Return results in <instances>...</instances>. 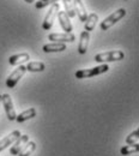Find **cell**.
<instances>
[{
	"mask_svg": "<svg viewBox=\"0 0 139 156\" xmlns=\"http://www.w3.org/2000/svg\"><path fill=\"white\" fill-rule=\"evenodd\" d=\"M108 70H109V66L107 64H102V65H99L96 67L85 69V70H78L75 76L78 79H84V78L95 77V76H99V75H102V73H106Z\"/></svg>",
	"mask_w": 139,
	"mask_h": 156,
	"instance_id": "6da1fadb",
	"label": "cell"
},
{
	"mask_svg": "<svg viewBox=\"0 0 139 156\" xmlns=\"http://www.w3.org/2000/svg\"><path fill=\"white\" fill-rule=\"evenodd\" d=\"M126 16V10L125 9H119L115 12H113L110 16H108L107 18H104L103 22H101V29L102 30H108L109 28H112L114 24H116V22L122 20Z\"/></svg>",
	"mask_w": 139,
	"mask_h": 156,
	"instance_id": "7a4b0ae2",
	"label": "cell"
},
{
	"mask_svg": "<svg viewBox=\"0 0 139 156\" xmlns=\"http://www.w3.org/2000/svg\"><path fill=\"white\" fill-rule=\"evenodd\" d=\"M125 58V54L122 51H110L106 53H99L95 55L96 62H110V61H119Z\"/></svg>",
	"mask_w": 139,
	"mask_h": 156,
	"instance_id": "3957f363",
	"label": "cell"
},
{
	"mask_svg": "<svg viewBox=\"0 0 139 156\" xmlns=\"http://www.w3.org/2000/svg\"><path fill=\"white\" fill-rule=\"evenodd\" d=\"M59 11H60L59 2H54L50 6L48 13L46 15V18H44L43 23H42V29L43 30H50L52 29V27L54 24V20H55V17H57V15H58Z\"/></svg>",
	"mask_w": 139,
	"mask_h": 156,
	"instance_id": "277c9868",
	"label": "cell"
},
{
	"mask_svg": "<svg viewBox=\"0 0 139 156\" xmlns=\"http://www.w3.org/2000/svg\"><path fill=\"white\" fill-rule=\"evenodd\" d=\"M1 103L4 105V108H5V112H6V115L7 119L13 121L16 120V111H15V107H13V102H12V98L9 94H2L1 95Z\"/></svg>",
	"mask_w": 139,
	"mask_h": 156,
	"instance_id": "5b68a950",
	"label": "cell"
},
{
	"mask_svg": "<svg viewBox=\"0 0 139 156\" xmlns=\"http://www.w3.org/2000/svg\"><path fill=\"white\" fill-rule=\"evenodd\" d=\"M25 72H26L25 66L20 65L19 67H17V69H16L9 77H7V79H6V85H7V88H10V89L15 88V87L17 85V83L19 82L20 78L24 76Z\"/></svg>",
	"mask_w": 139,
	"mask_h": 156,
	"instance_id": "8992f818",
	"label": "cell"
},
{
	"mask_svg": "<svg viewBox=\"0 0 139 156\" xmlns=\"http://www.w3.org/2000/svg\"><path fill=\"white\" fill-rule=\"evenodd\" d=\"M48 40L58 43H65V42H73L76 36L72 33H53L48 35Z\"/></svg>",
	"mask_w": 139,
	"mask_h": 156,
	"instance_id": "52a82bcc",
	"label": "cell"
},
{
	"mask_svg": "<svg viewBox=\"0 0 139 156\" xmlns=\"http://www.w3.org/2000/svg\"><path fill=\"white\" fill-rule=\"evenodd\" d=\"M29 142V136H26V135H23V136H20L15 143H13V145L11 147V150H10V154L13 156H17L18 154L20 153V150L25 147V144Z\"/></svg>",
	"mask_w": 139,
	"mask_h": 156,
	"instance_id": "ba28073f",
	"label": "cell"
},
{
	"mask_svg": "<svg viewBox=\"0 0 139 156\" xmlns=\"http://www.w3.org/2000/svg\"><path fill=\"white\" fill-rule=\"evenodd\" d=\"M20 136H22V135H20V131L16 130V131L11 132L10 135H7L5 138H2V139L0 140V151L4 150V149H6L7 147H10L12 143H15Z\"/></svg>",
	"mask_w": 139,
	"mask_h": 156,
	"instance_id": "9c48e42d",
	"label": "cell"
},
{
	"mask_svg": "<svg viewBox=\"0 0 139 156\" xmlns=\"http://www.w3.org/2000/svg\"><path fill=\"white\" fill-rule=\"evenodd\" d=\"M57 17L59 20V23L60 25H61V28H62V30L65 33H71L72 29H73V27H72V24L70 22V17L65 13V11H59L58 15H57Z\"/></svg>",
	"mask_w": 139,
	"mask_h": 156,
	"instance_id": "30bf717a",
	"label": "cell"
},
{
	"mask_svg": "<svg viewBox=\"0 0 139 156\" xmlns=\"http://www.w3.org/2000/svg\"><path fill=\"white\" fill-rule=\"evenodd\" d=\"M73 2V6H75V11H76V15H78V18L80 22H85L86 17H88V12L85 10V6L83 4L82 0H72Z\"/></svg>",
	"mask_w": 139,
	"mask_h": 156,
	"instance_id": "8fae6325",
	"label": "cell"
},
{
	"mask_svg": "<svg viewBox=\"0 0 139 156\" xmlns=\"http://www.w3.org/2000/svg\"><path fill=\"white\" fill-rule=\"evenodd\" d=\"M42 51L44 53H58L66 51V44L65 43H58V42H52L48 44H44L42 47Z\"/></svg>",
	"mask_w": 139,
	"mask_h": 156,
	"instance_id": "7c38bea8",
	"label": "cell"
},
{
	"mask_svg": "<svg viewBox=\"0 0 139 156\" xmlns=\"http://www.w3.org/2000/svg\"><path fill=\"white\" fill-rule=\"evenodd\" d=\"M90 41V34L88 31H83L80 34L79 44H78V53L79 54H85L88 52V46Z\"/></svg>",
	"mask_w": 139,
	"mask_h": 156,
	"instance_id": "4fadbf2b",
	"label": "cell"
},
{
	"mask_svg": "<svg viewBox=\"0 0 139 156\" xmlns=\"http://www.w3.org/2000/svg\"><path fill=\"white\" fill-rule=\"evenodd\" d=\"M99 22V16H97V13H95V12H92V13H90L88 17H86V20L84 22V29H85V31H92L94 29H95V25H96V23Z\"/></svg>",
	"mask_w": 139,
	"mask_h": 156,
	"instance_id": "5bb4252c",
	"label": "cell"
},
{
	"mask_svg": "<svg viewBox=\"0 0 139 156\" xmlns=\"http://www.w3.org/2000/svg\"><path fill=\"white\" fill-rule=\"evenodd\" d=\"M30 59V55L28 53H20V54H16V55H12L9 58V62L10 65L12 66H16V65H20L25 61H28Z\"/></svg>",
	"mask_w": 139,
	"mask_h": 156,
	"instance_id": "9a60e30c",
	"label": "cell"
},
{
	"mask_svg": "<svg viewBox=\"0 0 139 156\" xmlns=\"http://www.w3.org/2000/svg\"><path fill=\"white\" fill-rule=\"evenodd\" d=\"M35 115H36V109L35 108H29V109L22 112L19 115H17L16 120L18 122H24V121H26V120H29L31 118H35Z\"/></svg>",
	"mask_w": 139,
	"mask_h": 156,
	"instance_id": "2e32d148",
	"label": "cell"
},
{
	"mask_svg": "<svg viewBox=\"0 0 139 156\" xmlns=\"http://www.w3.org/2000/svg\"><path fill=\"white\" fill-rule=\"evenodd\" d=\"M26 71L29 72H42L46 69V65L41 61H31L25 66Z\"/></svg>",
	"mask_w": 139,
	"mask_h": 156,
	"instance_id": "e0dca14e",
	"label": "cell"
},
{
	"mask_svg": "<svg viewBox=\"0 0 139 156\" xmlns=\"http://www.w3.org/2000/svg\"><path fill=\"white\" fill-rule=\"evenodd\" d=\"M138 150H139V144L136 143V144H127V145L122 147L121 150H120V153H121V155L127 156V155H131V154H134V153H138Z\"/></svg>",
	"mask_w": 139,
	"mask_h": 156,
	"instance_id": "ac0fdd59",
	"label": "cell"
},
{
	"mask_svg": "<svg viewBox=\"0 0 139 156\" xmlns=\"http://www.w3.org/2000/svg\"><path fill=\"white\" fill-rule=\"evenodd\" d=\"M36 149V143L35 142H28L25 144V147L20 150V153L18 154V156H30Z\"/></svg>",
	"mask_w": 139,
	"mask_h": 156,
	"instance_id": "d6986e66",
	"label": "cell"
},
{
	"mask_svg": "<svg viewBox=\"0 0 139 156\" xmlns=\"http://www.w3.org/2000/svg\"><path fill=\"white\" fill-rule=\"evenodd\" d=\"M62 4H64V7H65V13L72 18L76 16V11H75V6H73V2L72 0H62Z\"/></svg>",
	"mask_w": 139,
	"mask_h": 156,
	"instance_id": "ffe728a7",
	"label": "cell"
},
{
	"mask_svg": "<svg viewBox=\"0 0 139 156\" xmlns=\"http://www.w3.org/2000/svg\"><path fill=\"white\" fill-rule=\"evenodd\" d=\"M138 139H139V130L137 129L130 136L126 137V143L127 144H136V143H138Z\"/></svg>",
	"mask_w": 139,
	"mask_h": 156,
	"instance_id": "44dd1931",
	"label": "cell"
},
{
	"mask_svg": "<svg viewBox=\"0 0 139 156\" xmlns=\"http://www.w3.org/2000/svg\"><path fill=\"white\" fill-rule=\"evenodd\" d=\"M59 0H39L37 2H36V9H43V7H46V6H48V5H53L54 2H58Z\"/></svg>",
	"mask_w": 139,
	"mask_h": 156,
	"instance_id": "7402d4cb",
	"label": "cell"
},
{
	"mask_svg": "<svg viewBox=\"0 0 139 156\" xmlns=\"http://www.w3.org/2000/svg\"><path fill=\"white\" fill-rule=\"evenodd\" d=\"M25 2H28V4H31V2H35V0H25Z\"/></svg>",
	"mask_w": 139,
	"mask_h": 156,
	"instance_id": "603a6c76",
	"label": "cell"
},
{
	"mask_svg": "<svg viewBox=\"0 0 139 156\" xmlns=\"http://www.w3.org/2000/svg\"><path fill=\"white\" fill-rule=\"evenodd\" d=\"M0 107H1V95H0Z\"/></svg>",
	"mask_w": 139,
	"mask_h": 156,
	"instance_id": "cb8c5ba5",
	"label": "cell"
},
{
	"mask_svg": "<svg viewBox=\"0 0 139 156\" xmlns=\"http://www.w3.org/2000/svg\"><path fill=\"white\" fill-rule=\"evenodd\" d=\"M125 1H126V0H125Z\"/></svg>",
	"mask_w": 139,
	"mask_h": 156,
	"instance_id": "d4e9b609",
	"label": "cell"
}]
</instances>
